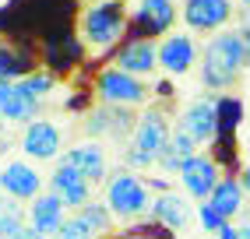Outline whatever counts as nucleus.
Masks as SVG:
<instances>
[{"instance_id": "f257e3e1", "label": "nucleus", "mask_w": 250, "mask_h": 239, "mask_svg": "<svg viewBox=\"0 0 250 239\" xmlns=\"http://www.w3.org/2000/svg\"><path fill=\"white\" fill-rule=\"evenodd\" d=\"M250 67V32L243 28H222L211 36L201 57V81L205 88L222 92Z\"/></svg>"}, {"instance_id": "f03ea898", "label": "nucleus", "mask_w": 250, "mask_h": 239, "mask_svg": "<svg viewBox=\"0 0 250 239\" xmlns=\"http://www.w3.org/2000/svg\"><path fill=\"white\" fill-rule=\"evenodd\" d=\"M106 204H109L113 218L134 221L152 208V194H148V183L141 176H134L130 169H120V173H113L106 179Z\"/></svg>"}, {"instance_id": "7ed1b4c3", "label": "nucleus", "mask_w": 250, "mask_h": 239, "mask_svg": "<svg viewBox=\"0 0 250 239\" xmlns=\"http://www.w3.org/2000/svg\"><path fill=\"white\" fill-rule=\"evenodd\" d=\"M127 28V14L116 0H99L81 11V39L92 49H109Z\"/></svg>"}, {"instance_id": "20e7f679", "label": "nucleus", "mask_w": 250, "mask_h": 239, "mask_svg": "<svg viewBox=\"0 0 250 239\" xmlns=\"http://www.w3.org/2000/svg\"><path fill=\"white\" fill-rule=\"evenodd\" d=\"M95 92H99V99H103L106 106H141L148 99L145 81L120 71V67H106V71L95 78Z\"/></svg>"}, {"instance_id": "39448f33", "label": "nucleus", "mask_w": 250, "mask_h": 239, "mask_svg": "<svg viewBox=\"0 0 250 239\" xmlns=\"http://www.w3.org/2000/svg\"><path fill=\"white\" fill-rule=\"evenodd\" d=\"M169 138H173V127H169V120H166V113L162 109H148V113L138 116V123H134L130 148L141 151V155H148L152 162H159V155L166 151Z\"/></svg>"}, {"instance_id": "423d86ee", "label": "nucleus", "mask_w": 250, "mask_h": 239, "mask_svg": "<svg viewBox=\"0 0 250 239\" xmlns=\"http://www.w3.org/2000/svg\"><path fill=\"white\" fill-rule=\"evenodd\" d=\"M176 127L187 134V138H194L197 144H208L219 138V99H194L187 102V109L180 113Z\"/></svg>"}, {"instance_id": "0eeeda50", "label": "nucleus", "mask_w": 250, "mask_h": 239, "mask_svg": "<svg viewBox=\"0 0 250 239\" xmlns=\"http://www.w3.org/2000/svg\"><path fill=\"white\" fill-rule=\"evenodd\" d=\"M180 18L190 32H222L232 18L229 0H183Z\"/></svg>"}, {"instance_id": "6e6552de", "label": "nucleus", "mask_w": 250, "mask_h": 239, "mask_svg": "<svg viewBox=\"0 0 250 239\" xmlns=\"http://www.w3.org/2000/svg\"><path fill=\"white\" fill-rule=\"evenodd\" d=\"M180 186H183V194L187 197H194V200H208L211 197V190L219 186V162L215 159H208V155H201L197 151L194 159H187L183 162V169H180Z\"/></svg>"}, {"instance_id": "1a4fd4ad", "label": "nucleus", "mask_w": 250, "mask_h": 239, "mask_svg": "<svg viewBox=\"0 0 250 239\" xmlns=\"http://www.w3.org/2000/svg\"><path fill=\"white\" fill-rule=\"evenodd\" d=\"M60 144H63V138H60V127L53 120H32V123H25V130H21V151L28 159H36V162L57 159Z\"/></svg>"}, {"instance_id": "9d476101", "label": "nucleus", "mask_w": 250, "mask_h": 239, "mask_svg": "<svg viewBox=\"0 0 250 239\" xmlns=\"http://www.w3.org/2000/svg\"><path fill=\"white\" fill-rule=\"evenodd\" d=\"M194 63H197V42L187 32H169L159 42V67L169 78H183Z\"/></svg>"}, {"instance_id": "9b49d317", "label": "nucleus", "mask_w": 250, "mask_h": 239, "mask_svg": "<svg viewBox=\"0 0 250 239\" xmlns=\"http://www.w3.org/2000/svg\"><path fill=\"white\" fill-rule=\"evenodd\" d=\"M130 21L138 25V32L145 39L162 36V32H169L173 21H176V4L173 0H138L134 11H130Z\"/></svg>"}, {"instance_id": "f8f14e48", "label": "nucleus", "mask_w": 250, "mask_h": 239, "mask_svg": "<svg viewBox=\"0 0 250 239\" xmlns=\"http://www.w3.org/2000/svg\"><path fill=\"white\" fill-rule=\"evenodd\" d=\"M116 67L134 78H148L159 67V42L145 39V36H134L120 46V53H116Z\"/></svg>"}, {"instance_id": "ddd939ff", "label": "nucleus", "mask_w": 250, "mask_h": 239, "mask_svg": "<svg viewBox=\"0 0 250 239\" xmlns=\"http://www.w3.org/2000/svg\"><path fill=\"white\" fill-rule=\"evenodd\" d=\"M0 190L14 200H36L42 194V176L28 162H7L0 169Z\"/></svg>"}, {"instance_id": "4468645a", "label": "nucleus", "mask_w": 250, "mask_h": 239, "mask_svg": "<svg viewBox=\"0 0 250 239\" xmlns=\"http://www.w3.org/2000/svg\"><path fill=\"white\" fill-rule=\"evenodd\" d=\"M49 190H53L67 208H85V204L92 200V183L78 173L74 165H67V162H60L57 169H53V176H49Z\"/></svg>"}, {"instance_id": "2eb2a0df", "label": "nucleus", "mask_w": 250, "mask_h": 239, "mask_svg": "<svg viewBox=\"0 0 250 239\" xmlns=\"http://www.w3.org/2000/svg\"><path fill=\"white\" fill-rule=\"evenodd\" d=\"M39 102L36 95H28L18 81H0V116L7 123H32L39 120Z\"/></svg>"}, {"instance_id": "dca6fc26", "label": "nucleus", "mask_w": 250, "mask_h": 239, "mask_svg": "<svg viewBox=\"0 0 250 239\" xmlns=\"http://www.w3.org/2000/svg\"><path fill=\"white\" fill-rule=\"evenodd\" d=\"M67 204H63L53 190L49 194H39L36 200L28 204V225L36 229V232H42V236H49V239H57V232H60V225L67 221Z\"/></svg>"}, {"instance_id": "f3484780", "label": "nucleus", "mask_w": 250, "mask_h": 239, "mask_svg": "<svg viewBox=\"0 0 250 239\" xmlns=\"http://www.w3.org/2000/svg\"><path fill=\"white\" fill-rule=\"evenodd\" d=\"M134 123H138V120L127 113V106H106V102H103V109H95L88 116L85 130L92 134V138H103V134H109V138H124V134H134Z\"/></svg>"}, {"instance_id": "a211bd4d", "label": "nucleus", "mask_w": 250, "mask_h": 239, "mask_svg": "<svg viewBox=\"0 0 250 239\" xmlns=\"http://www.w3.org/2000/svg\"><path fill=\"white\" fill-rule=\"evenodd\" d=\"M63 162L74 165L88 183H103L106 179V151L99 148L95 141H85V144L67 148V151H63Z\"/></svg>"}, {"instance_id": "6ab92c4d", "label": "nucleus", "mask_w": 250, "mask_h": 239, "mask_svg": "<svg viewBox=\"0 0 250 239\" xmlns=\"http://www.w3.org/2000/svg\"><path fill=\"white\" fill-rule=\"evenodd\" d=\"M148 211H152V221L166 225L169 232L183 229V225L190 221V204H187V197H180V194H173V190L152 197V208H148Z\"/></svg>"}, {"instance_id": "aec40b11", "label": "nucleus", "mask_w": 250, "mask_h": 239, "mask_svg": "<svg viewBox=\"0 0 250 239\" xmlns=\"http://www.w3.org/2000/svg\"><path fill=\"white\" fill-rule=\"evenodd\" d=\"M243 194H247V190H243V183H240L236 176H222V179H219V186L211 190L208 204H211V208L219 211L226 221H232V218L243 211Z\"/></svg>"}, {"instance_id": "412c9836", "label": "nucleus", "mask_w": 250, "mask_h": 239, "mask_svg": "<svg viewBox=\"0 0 250 239\" xmlns=\"http://www.w3.org/2000/svg\"><path fill=\"white\" fill-rule=\"evenodd\" d=\"M194 155H197V141L187 138V134L176 127V130H173V138H169V144H166V151L159 155V165L166 169V173H180L183 162L194 159Z\"/></svg>"}, {"instance_id": "4be33fe9", "label": "nucleus", "mask_w": 250, "mask_h": 239, "mask_svg": "<svg viewBox=\"0 0 250 239\" xmlns=\"http://www.w3.org/2000/svg\"><path fill=\"white\" fill-rule=\"evenodd\" d=\"M28 74V63L21 53H14V49L0 39V81H21Z\"/></svg>"}, {"instance_id": "5701e85b", "label": "nucleus", "mask_w": 250, "mask_h": 239, "mask_svg": "<svg viewBox=\"0 0 250 239\" xmlns=\"http://www.w3.org/2000/svg\"><path fill=\"white\" fill-rule=\"evenodd\" d=\"M78 215L85 218L95 232H109V225H113V211H109V204H106V200H103V204L88 200L85 208H78Z\"/></svg>"}, {"instance_id": "b1692460", "label": "nucleus", "mask_w": 250, "mask_h": 239, "mask_svg": "<svg viewBox=\"0 0 250 239\" xmlns=\"http://www.w3.org/2000/svg\"><path fill=\"white\" fill-rule=\"evenodd\" d=\"M240 116H243V106L236 99H219V138H229L240 127Z\"/></svg>"}, {"instance_id": "393cba45", "label": "nucleus", "mask_w": 250, "mask_h": 239, "mask_svg": "<svg viewBox=\"0 0 250 239\" xmlns=\"http://www.w3.org/2000/svg\"><path fill=\"white\" fill-rule=\"evenodd\" d=\"M21 229H25V211L18 208V204H7V208L0 211V239L18 236Z\"/></svg>"}, {"instance_id": "a878e982", "label": "nucleus", "mask_w": 250, "mask_h": 239, "mask_svg": "<svg viewBox=\"0 0 250 239\" xmlns=\"http://www.w3.org/2000/svg\"><path fill=\"white\" fill-rule=\"evenodd\" d=\"M95 236H99V232H95L81 215H71V218L60 225V232H57V239H95Z\"/></svg>"}, {"instance_id": "bb28decb", "label": "nucleus", "mask_w": 250, "mask_h": 239, "mask_svg": "<svg viewBox=\"0 0 250 239\" xmlns=\"http://www.w3.org/2000/svg\"><path fill=\"white\" fill-rule=\"evenodd\" d=\"M18 84H21V88H25L28 95H36V99H46L49 92H53V78L42 74V71H39V74H25Z\"/></svg>"}, {"instance_id": "cd10ccee", "label": "nucleus", "mask_w": 250, "mask_h": 239, "mask_svg": "<svg viewBox=\"0 0 250 239\" xmlns=\"http://www.w3.org/2000/svg\"><path fill=\"white\" fill-rule=\"evenodd\" d=\"M197 225H201L205 232H219V229L226 225V218L215 211L208 200H201V204H197Z\"/></svg>"}, {"instance_id": "c85d7f7f", "label": "nucleus", "mask_w": 250, "mask_h": 239, "mask_svg": "<svg viewBox=\"0 0 250 239\" xmlns=\"http://www.w3.org/2000/svg\"><path fill=\"white\" fill-rule=\"evenodd\" d=\"M215 239H240V229L232 225V221H226V225H222L219 232H215Z\"/></svg>"}, {"instance_id": "c756f323", "label": "nucleus", "mask_w": 250, "mask_h": 239, "mask_svg": "<svg viewBox=\"0 0 250 239\" xmlns=\"http://www.w3.org/2000/svg\"><path fill=\"white\" fill-rule=\"evenodd\" d=\"M11 239H49V236H42V232H36V229H32V225H25L18 236H11Z\"/></svg>"}, {"instance_id": "7c9ffc66", "label": "nucleus", "mask_w": 250, "mask_h": 239, "mask_svg": "<svg viewBox=\"0 0 250 239\" xmlns=\"http://www.w3.org/2000/svg\"><path fill=\"white\" fill-rule=\"evenodd\" d=\"M240 183H243V190L250 194V165H247V169H243V173H240Z\"/></svg>"}, {"instance_id": "2f4dec72", "label": "nucleus", "mask_w": 250, "mask_h": 239, "mask_svg": "<svg viewBox=\"0 0 250 239\" xmlns=\"http://www.w3.org/2000/svg\"><path fill=\"white\" fill-rule=\"evenodd\" d=\"M243 32H250V7H243Z\"/></svg>"}, {"instance_id": "473e14b6", "label": "nucleus", "mask_w": 250, "mask_h": 239, "mask_svg": "<svg viewBox=\"0 0 250 239\" xmlns=\"http://www.w3.org/2000/svg\"><path fill=\"white\" fill-rule=\"evenodd\" d=\"M240 239H250V221H247V225H240Z\"/></svg>"}, {"instance_id": "72a5a7b5", "label": "nucleus", "mask_w": 250, "mask_h": 239, "mask_svg": "<svg viewBox=\"0 0 250 239\" xmlns=\"http://www.w3.org/2000/svg\"><path fill=\"white\" fill-rule=\"evenodd\" d=\"M4 208H7V194H4V190H0V211H4Z\"/></svg>"}, {"instance_id": "f704fd0d", "label": "nucleus", "mask_w": 250, "mask_h": 239, "mask_svg": "<svg viewBox=\"0 0 250 239\" xmlns=\"http://www.w3.org/2000/svg\"><path fill=\"white\" fill-rule=\"evenodd\" d=\"M127 239H152V236H127Z\"/></svg>"}, {"instance_id": "c9c22d12", "label": "nucleus", "mask_w": 250, "mask_h": 239, "mask_svg": "<svg viewBox=\"0 0 250 239\" xmlns=\"http://www.w3.org/2000/svg\"><path fill=\"white\" fill-rule=\"evenodd\" d=\"M240 4H243V7H250V0H240Z\"/></svg>"}, {"instance_id": "e433bc0d", "label": "nucleus", "mask_w": 250, "mask_h": 239, "mask_svg": "<svg viewBox=\"0 0 250 239\" xmlns=\"http://www.w3.org/2000/svg\"><path fill=\"white\" fill-rule=\"evenodd\" d=\"M0 130H4V116H0Z\"/></svg>"}, {"instance_id": "4c0bfd02", "label": "nucleus", "mask_w": 250, "mask_h": 239, "mask_svg": "<svg viewBox=\"0 0 250 239\" xmlns=\"http://www.w3.org/2000/svg\"><path fill=\"white\" fill-rule=\"evenodd\" d=\"M106 239H113V236H106Z\"/></svg>"}]
</instances>
